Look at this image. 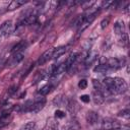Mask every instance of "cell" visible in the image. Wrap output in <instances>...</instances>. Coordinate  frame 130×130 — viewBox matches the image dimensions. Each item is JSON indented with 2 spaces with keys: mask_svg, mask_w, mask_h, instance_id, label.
<instances>
[{
  "mask_svg": "<svg viewBox=\"0 0 130 130\" xmlns=\"http://www.w3.org/2000/svg\"><path fill=\"white\" fill-rule=\"evenodd\" d=\"M103 84L105 85L107 90L113 94L124 93L128 89L127 82L121 77H106Z\"/></svg>",
  "mask_w": 130,
  "mask_h": 130,
  "instance_id": "6da1fadb",
  "label": "cell"
},
{
  "mask_svg": "<svg viewBox=\"0 0 130 130\" xmlns=\"http://www.w3.org/2000/svg\"><path fill=\"white\" fill-rule=\"evenodd\" d=\"M121 127V124L113 119L107 118L105 120H103L102 122V128L103 130H118Z\"/></svg>",
  "mask_w": 130,
  "mask_h": 130,
  "instance_id": "7a4b0ae2",
  "label": "cell"
},
{
  "mask_svg": "<svg viewBox=\"0 0 130 130\" xmlns=\"http://www.w3.org/2000/svg\"><path fill=\"white\" fill-rule=\"evenodd\" d=\"M107 65L109 66L110 70H116V69H119L121 67L124 66L125 64V59L124 58H110L106 61Z\"/></svg>",
  "mask_w": 130,
  "mask_h": 130,
  "instance_id": "3957f363",
  "label": "cell"
},
{
  "mask_svg": "<svg viewBox=\"0 0 130 130\" xmlns=\"http://www.w3.org/2000/svg\"><path fill=\"white\" fill-rule=\"evenodd\" d=\"M46 104V99L43 95L37 96L34 101H32V105H31V109L30 112L31 113H39L45 106Z\"/></svg>",
  "mask_w": 130,
  "mask_h": 130,
  "instance_id": "277c9868",
  "label": "cell"
},
{
  "mask_svg": "<svg viewBox=\"0 0 130 130\" xmlns=\"http://www.w3.org/2000/svg\"><path fill=\"white\" fill-rule=\"evenodd\" d=\"M23 53H15V54H11V56L9 57V59L6 62V65L8 67H13L15 65H17L18 63H20L23 60Z\"/></svg>",
  "mask_w": 130,
  "mask_h": 130,
  "instance_id": "5b68a950",
  "label": "cell"
},
{
  "mask_svg": "<svg viewBox=\"0 0 130 130\" xmlns=\"http://www.w3.org/2000/svg\"><path fill=\"white\" fill-rule=\"evenodd\" d=\"M13 32V23L11 20H6L4 21L1 26H0V34L2 36L8 37Z\"/></svg>",
  "mask_w": 130,
  "mask_h": 130,
  "instance_id": "8992f818",
  "label": "cell"
},
{
  "mask_svg": "<svg viewBox=\"0 0 130 130\" xmlns=\"http://www.w3.org/2000/svg\"><path fill=\"white\" fill-rule=\"evenodd\" d=\"M95 15H96V14H92V15H89V16H84V15H83V20H82V22L79 24L77 31H78V32H81V31H83L85 28H87V27L91 24V22L94 20Z\"/></svg>",
  "mask_w": 130,
  "mask_h": 130,
  "instance_id": "52a82bcc",
  "label": "cell"
},
{
  "mask_svg": "<svg viewBox=\"0 0 130 130\" xmlns=\"http://www.w3.org/2000/svg\"><path fill=\"white\" fill-rule=\"evenodd\" d=\"M66 108H67V110L69 111V113L72 114V115H75V114L79 111V109H80L79 104H78L75 100H67Z\"/></svg>",
  "mask_w": 130,
  "mask_h": 130,
  "instance_id": "ba28073f",
  "label": "cell"
},
{
  "mask_svg": "<svg viewBox=\"0 0 130 130\" xmlns=\"http://www.w3.org/2000/svg\"><path fill=\"white\" fill-rule=\"evenodd\" d=\"M53 50L54 49H49L46 52H44L40 56V58L38 60V65H44L45 63H47L48 61H50L52 59V56H53Z\"/></svg>",
  "mask_w": 130,
  "mask_h": 130,
  "instance_id": "9c48e42d",
  "label": "cell"
},
{
  "mask_svg": "<svg viewBox=\"0 0 130 130\" xmlns=\"http://www.w3.org/2000/svg\"><path fill=\"white\" fill-rule=\"evenodd\" d=\"M114 32L117 36H121L123 34H125V23L122 19H118L115 23H114Z\"/></svg>",
  "mask_w": 130,
  "mask_h": 130,
  "instance_id": "30bf717a",
  "label": "cell"
},
{
  "mask_svg": "<svg viewBox=\"0 0 130 130\" xmlns=\"http://www.w3.org/2000/svg\"><path fill=\"white\" fill-rule=\"evenodd\" d=\"M85 118H86L87 123H89V124H91V125L96 124V123L99 122V120H100L99 114H98L96 112H93V111L88 112V113L86 114V117H85Z\"/></svg>",
  "mask_w": 130,
  "mask_h": 130,
  "instance_id": "8fae6325",
  "label": "cell"
},
{
  "mask_svg": "<svg viewBox=\"0 0 130 130\" xmlns=\"http://www.w3.org/2000/svg\"><path fill=\"white\" fill-rule=\"evenodd\" d=\"M27 47V43L26 41H20L18 42L11 50V54H15V53H22L23 50H25V48Z\"/></svg>",
  "mask_w": 130,
  "mask_h": 130,
  "instance_id": "7c38bea8",
  "label": "cell"
},
{
  "mask_svg": "<svg viewBox=\"0 0 130 130\" xmlns=\"http://www.w3.org/2000/svg\"><path fill=\"white\" fill-rule=\"evenodd\" d=\"M77 57H78V54H77V53H73V54H71V55L66 59V61L64 62L65 67H66V71L69 70V69L74 65L75 61L77 60Z\"/></svg>",
  "mask_w": 130,
  "mask_h": 130,
  "instance_id": "4fadbf2b",
  "label": "cell"
},
{
  "mask_svg": "<svg viewBox=\"0 0 130 130\" xmlns=\"http://www.w3.org/2000/svg\"><path fill=\"white\" fill-rule=\"evenodd\" d=\"M66 51H67V47H66V46H60V47H58V48H54L52 59H58V58L61 57L63 54H65Z\"/></svg>",
  "mask_w": 130,
  "mask_h": 130,
  "instance_id": "5bb4252c",
  "label": "cell"
},
{
  "mask_svg": "<svg viewBox=\"0 0 130 130\" xmlns=\"http://www.w3.org/2000/svg\"><path fill=\"white\" fill-rule=\"evenodd\" d=\"M92 85H93L94 90L98 91V92H101L102 94H105V92L108 91L107 88L105 87V85H104L103 83H101V82H100L99 80H96V79H93V80H92Z\"/></svg>",
  "mask_w": 130,
  "mask_h": 130,
  "instance_id": "9a60e30c",
  "label": "cell"
},
{
  "mask_svg": "<svg viewBox=\"0 0 130 130\" xmlns=\"http://www.w3.org/2000/svg\"><path fill=\"white\" fill-rule=\"evenodd\" d=\"M26 3V1L25 0H13V1H11L10 2V4L8 5V10L9 11H12V10H15L16 8H19L20 6H22V5H24Z\"/></svg>",
  "mask_w": 130,
  "mask_h": 130,
  "instance_id": "2e32d148",
  "label": "cell"
},
{
  "mask_svg": "<svg viewBox=\"0 0 130 130\" xmlns=\"http://www.w3.org/2000/svg\"><path fill=\"white\" fill-rule=\"evenodd\" d=\"M96 58H98V55L95 52H89L86 54V57L84 59V64L86 66H89L90 64H92L96 60Z\"/></svg>",
  "mask_w": 130,
  "mask_h": 130,
  "instance_id": "e0dca14e",
  "label": "cell"
},
{
  "mask_svg": "<svg viewBox=\"0 0 130 130\" xmlns=\"http://www.w3.org/2000/svg\"><path fill=\"white\" fill-rule=\"evenodd\" d=\"M92 100H93L94 104L101 105V104H103V103H104L105 98H104V94H102L101 92H98V91H95V90H94V91L92 92Z\"/></svg>",
  "mask_w": 130,
  "mask_h": 130,
  "instance_id": "ac0fdd59",
  "label": "cell"
},
{
  "mask_svg": "<svg viewBox=\"0 0 130 130\" xmlns=\"http://www.w3.org/2000/svg\"><path fill=\"white\" fill-rule=\"evenodd\" d=\"M106 61H107V60H106ZM93 70H94V72H100V73H106V72L110 71V68H109V66L107 65V63L105 62V63H101L100 65L95 66V67L93 68Z\"/></svg>",
  "mask_w": 130,
  "mask_h": 130,
  "instance_id": "d6986e66",
  "label": "cell"
},
{
  "mask_svg": "<svg viewBox=\"0 0 130 130\" xmlns=\"http://www.w3.org/2000/svg\"><path fill=\"white\" fill-rule=\"evenodd\" d=\"M52 89H53V85H52V83H48V84H45L43 87L40 88L39 93H40L41 95L44 96V95H47Z\"/></svg>",
  "mask_w": 130,
  "mask_h": 130,
  "instance_id": "ffe728a7",
  "label": "cell"
},
{
  "mask_svg": "<svg viewBox=\"0 0 130 130\" xmlns=\"http://www.w3.org/2000/svg\"><path fill=\"white\" fill-rule=\"evenodd\" d=\"M36 129V122L35 121H29L25 124H23L19 130H35Z\"/></svg>",
  "mask_w": 130,
  "mask_h": 130,
  "instance_id": "44dd1931",
  "label": "cell"
},
{
  "mask_svg": "<svg viewBox=\"0 0 130 130\" xmlns=\"http://www.w3.org/2000/svg\"><path fill=\"white\" fill-rule=\"evenodd\" d=\"M53 103H54L56 106H61V105H63V104H65V105H66L67 100H66V99H64V98H62V95H58V96H56V98L54 99Z\"/></svg>",
  "mask_w": 130,
  "mask_h": 130,
  "instance_id": "7402d4cb",
  "label": "cell"
},
{
  "mask_svg": "<svg viewBox=\"0 0 130 130\" xmlns=\"http://www.w3.org/2000/svg\"><path fill=\"white\" fill-rule=\"evenodd\" d=\"M45 75H46V73H45V71H44V70L37 72V74H36V76H35V78H34V83H37V82L41 81V80L45 77Z\"/></svg>",
  "mask_w": 130,
  "mask_h": 130,
  "instance_id": "603a6c76",
  "label": "cell"
},
{
  "mask_svg": "<svg viewBox=\"0 0 130 130\" xmlns=\"http://www.w3.org/2000/svg\"><path fill=\"white\" fill-rule=\"evenodd\" d=\"M118 116H120L122 118H125V119H129V117H130V110L128 108H126V109L120 111L118 113Z\"/></svg>",
  "mask_w": 130,
  "mask_h": 130,
  "instance_id": "cb8c5ba5",
  "label": "cell"
},
{
  "mask_svg": "<svg viewBox=\"0 0 130 130\" xmlns=\"http://www.w3.org/2000/svg\"><path fill=\"white\" fill-rule=\"evenodd\" d=\"M55 117L57 119H63L65 117V113L62 110H56L55 111Z\"/></svg>",
  "mask_w": 130,
  "mask_h": 130,
  "instance_id": "d4e9b609",
  "label": "cell"
},
{
  "mask_svg": "<svg viewBox=\"0 0 130 130\" xmlns=\"http://www.w3.org/2000/svg\"><path fill=\"white\" fill-rule=\"evenodd\" d=\"M109 22H110V17H106V18H104V19L101 21V27H102L103 29L106 28V27L108 26Z\"/></svg>",
  "mask_w": 130,
  "mask_h": 130,
  "instance_id": "484cf974",
  "label": "cell"
},
{
  "mask_svg": "<svg viewBox=\"0 0 130 130\" xmlns=\"http://www.w3.org/2000/svg\"><path fill=\"white\" fill-rule=\"evenodd\" d=\"M86 86H87V81H86L85 79L79 80V82H78V87H79V88L84 89V88H86Z\"/></svg>",
  "mask_w": 130,
  "mask_h": 130,
  "instance_id": "4316f807",
  "label": "cell"
},
{
  "mask_svg": "<svg viewBox=\"0 0 130 130\" xmlns=\"http://www.w3.org/2000/svg\"><path fill=\"white\" fill-rule=\"evenodd\" d=\"M80 100L83 103H88L90 101V98H89L88 94H82V95H80Z\"/></svg>",
  "mask_w": 130,
  "mask_h": 130,
  "instance_id": "83f0119b",
  "label": "cell"
},
{
  "mask_svg": "<svg viewBox=\"0 0 130 130\" xmlns=\"http://www.w3.org/2000/svg\"><path fill=\"white\" fill-rule=\"evenodd\" d=\"M118 130H129V127L128 126H121Z\"/></svg>",
  "mask_w": 130,
  "mask_h": 130,
  "instance_id": "f1b7e54d",
  "label": "cell"
}]
</instances>
